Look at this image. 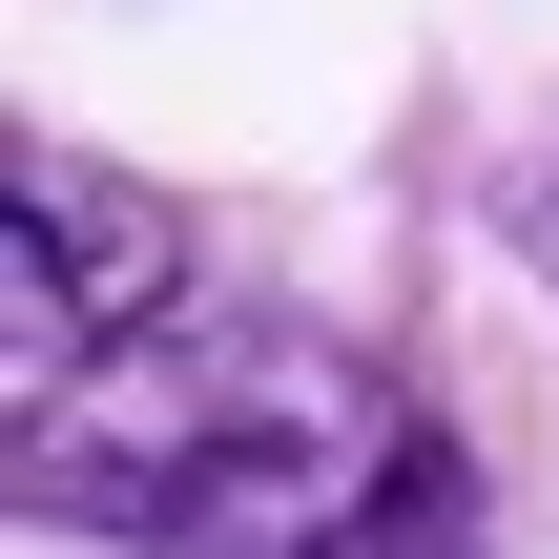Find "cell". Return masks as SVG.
<instances>
[{"label": "cell", "instance_id": "obj_1", "mask_svg": "<svg viewBox=\"0 0 559 559\" xmlns=\"http://www.w3.org/2000/svg\"><path fill=\"white\" fill-rule=\"evenodd\" d=\"M21 519L83 559H477V456L353 332L228 311L21 394Z\"/></svg>", "mask_w": 559, "mask_h": 559}, {"label": "cell", "instance_id": "obj_2", "mask_svg": "<svg viewBox=\"0 0 559 559\" xmlns=\"http://www.w3.org/2000/svg\"><path fill=\"white\" fill-rule=\"evenodd\" d=\"M187 311V207L145 166H83V145H21L0 166V373L21 394H83L104 353H145Z\"/></svg>", "mask_w": 559, "mask_h": 559}, {"label": "cell", "instance_id": "obj_3", "mask_svg": "<svg viewBox=\"0 0 559 559\" xmlns=\"http://www.w3.org/2000/svg\"><path fill=\"white\" fill-rule=\"evenodd\" d=\"M498 228H519V270H539V290H559V145H539V166H519V187H498Z\"/></svg>", "mask_w": 559, "mask_h": 559}]
</instances>
